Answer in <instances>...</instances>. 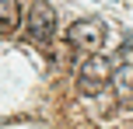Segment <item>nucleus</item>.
Here are the masks:
<instances>
[{
	"label": "nucleus",
	"mask_w": 133,
	"mask_h": 129,
	"mask_svg": "<svg viewBox=\"0 0 133 129\" xmlns=\"http://www.w3.org/2000/svg\"><path fill=\"white\" fill-rule=\"evenodd\" d=\"M109 80H112V63L98 52H88V59L81 63V73H77V91L81 94H98Z\"/></svg>",
	"instance_id": "1"
},
{
	"label": "nucleus",
	"mask_w": 133,
	"mask_h": 129,
	"mask_svg": "<svg viewBox=\"0 0 133 129\" xmlns=\"http://www.w3.org/2000/svg\"><path fill=\"white\" fill-rule=\"evenodd\" d=\"M66 42H70L77 52H98L102 49V42H105V28H102V21H95V18H81V21H74L70 28H66Z\"/></svg>",
	"instance_id": "2"
},
{
	"label": "nucleus",
	"mask_w": 133,
	"mask_h": 129,
	"mask_svg": "<svg viewBox=\"0 0 133 129\" xmlns=\"http://www.w3.org/2000/svg\"><path fill=\"white\" fill-rule=\"evenodd\" d=\"M56 32V11L49 0H32V7H28V39L39 42V45H46L49 39H53Z\"/></svg>",
	"instance_id": "3"
},
{
	"label": "nucleus",
	"mask_w": 133,
	"mask_h": 129,
	"mask_svg": "<svg viewBox=\"0 0 133 129\" xmlns=\"http://www.w3.org/2000/svg\"><path fill=\"white\" fill-rule=\"evenodd\" d=\"M18 25H21L18 0H0V35H11V32H18Z\"/></svg>",
	"instance_id": "4"
}]
</instances>
